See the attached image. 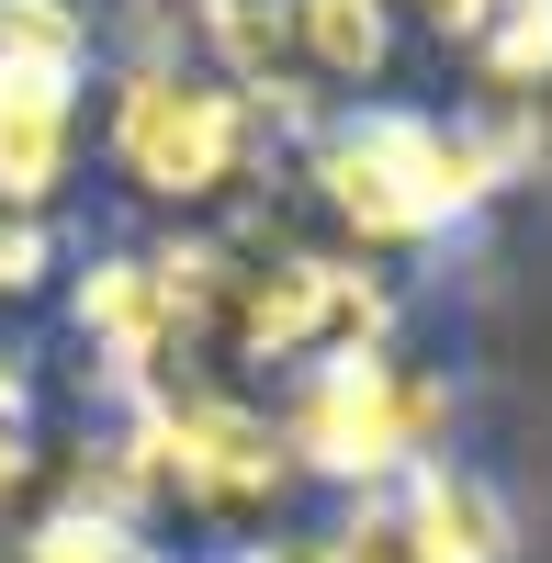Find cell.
<instances>
[{"instance_id": "cell-1", "label": "cell", "mask_w": 552, "mask_h": 563, "mask_svg": "<svg viewBox=\"0 0 552 563\" xmlns=\"http://www.w3.org/2000/svg\"><path fill=\"white\" fill-rule=\"evenodd\" d=\"M530 169V124L519 113H485V124H451V113H339L328 135H305V192L339 214L350 249H418L474 225L508 180Z\"/></svg>"}, {"instance_id": "cell-2", "label": "cell", "mask_w": 552, "mask_h": 563, "mask_svg": "<svg viewBox=\"0 0 552 563\" xmlns=\"http://www.w3.org/2000/svg\"><path fill=\"white\" fill-rule=\"evenodd\" d=\"M102 158L124 192L192 214L260 169V102H249V79H225L203 57H135L102 90Z\"/></svg>"}, {"instance_id": "cell-3", "label": "cell", "mask_w": 552, "mask_h": 563, "mask_svg": "<svg viewBox=\"0 0 552 563\" xmlns=\"http://www.w3.org/2000/svg\"><path fill=\"white\" fill-rule=\"evenodd\" d=\"M283 429H294V462H305V474H328V485H384V474L440 462V440H451V384L384 327V339H350V350H328V361L294 372Z\"/></svg>"}, {"instance_id": "cell-4", "label": "cell", "mask_w": 552, "mask_h": 563, "mask_svg": "<svg viewBox=\"0 0 552 563\" xmlns=\"http://www.w3.org/2000/svg\"><path fill=\"white\" fill-rule=\"evenodd\" d=\"M135 485L158 507H192V519H271L294 496V429H271L260 406L214 395V384H147L135 395Z\"/></svg>"}, {"instance_id": "cell-5", "label": "cell", "mask_w": 552, "mask_h": 563, "mask_svg": "<svg viewBox=\"0 0 552 563\" xmlns=\"http://www.w3.org/2000/svg\"><path fill=\"white\" fill-rule=\"evenodd\" d=\"M305 552L316 563H519V519L496 485L451 474V462H418V474L350 485V507Z\"/></svg>"}, {"instance_id": "cell-6", "label": "cell", "mask_w": 552, "mask_h": 563, "mask_svg": "<svg viewBox=\"0 0 552 563\" xmlns=\"http://www.w3.org/2000/svg\"><path fill=\"white\" fill-rule=\"evenodd\" d=\"M395 327V294L361 260H271L249 294H238V350L249 361H328V350H350V339H384Z\"/></svg>"}, {"instance_id": "cell-7", "label": "cell", "mask_w": 552, "mask_h": 563, "mask_svg": "<svg viewBox=\"0 0 552 563\" xmlns=\"http://www.w3.org/2000/svg\"><path fill=\"white\" fill-rule=\"evenodd\" d=\"M90 147V57H0V203H57Z\"/></svg>"}, {"instance_id": "cell-8", "label": "cell", "mask_w": 552, "mask_h": 563, "mask_svg": "<svg viewBox=\"0 0 552 563\" xmlns=\"http://www.w3.org/2000/svg\"><path fill=\"white\" fill-rule=\"evenodd\" d=\"M440 45L474 68V90H496V113L552 90V0H463L440 23Z\"/></svg>"}, {"instance_id": "cell-9", "label": "cell", "mask_w": 552, "mask_h": 563, "mask_svg": "<svg viewBox=\"0 0 552 563\" xmlns=\"http://www.w3.org/2000/svg\"><path fill=\"white\" fill-rule=\"evenodd\" d=\"M90 0H0V57H90Z\"/></svg>"}, {"instance_id": "cell-10", "label": "cell", "mask_w": 552, "mask_h": 563, "mask_svg": "<svg viewBox=\"0 0 552 563\" xmlns=\"http://www.w3.org/2000/svg\"><path fill=\"white\" fill-rule=\"evenodd\" d=\"M23 563H147V552H135V519H113V507H57Z\"/></svg>"}]
</instances>
